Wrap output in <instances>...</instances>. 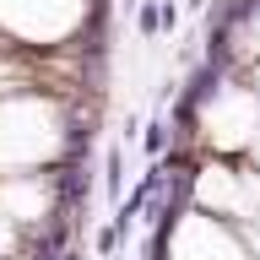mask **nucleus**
I'll return each instance as SVG.
<instances>
[{"instance_id": "1", "label": "nucleus", "mask_w": 260, "mask_h": 260, "mask_svg": "<svg viewBox=\"0 0 260 260\" xmlns=\"http://www.w3.org/2000/svg\"><path fill=\"white\" fill-rule=\"evenodd\" d=\"M222 76H228V71H217V65H206V60H201V71H195V76L184 81V92H179V98L201 109V103H211V98H217V87H222Z\"/></svg>"}, {"instance_id": "2", "label": "nucleus", "mask_w": 260, "mask_h": 260, "mask_svg": "<svg viewBox=\"0 0 260 260\" xmlns=\"http://www.w3.org/2000/svg\"><path fill=\"white\" fill-rule=\"evenodd\" d=\"M103 190H109L114 201L125 195V157H119V146H114V152H109V162H103Z\"/></svg>"}, {"instance_id": "3", "label": "nucleus", "mask_w": 260, "mask_h": 260, "mask_svg": "<svg viewBox=\"0 0 260 260\" xmlns=\"http://www.w3.org/2000/svg\"><path fill=\"white\" fill-rule=\"evenodd\" d=\"M136 27H141V38H157L162 22H157V0H141L136 6Z\"/></svg>"}, {"instance_id": "4", "label": "nucleus", "mask_w": 260, "mask_h": 260, "mask_svg": "<svg viewBox=\"0 0 260 260\" xmlns=\"http://www.w3.org/2000/svg\"><path fill=\"white\" fill-rule=\"evenodd\" d=\"M141 141H146V152H152V157H162V152H168V125H162V119H152Z\"/></svg>"}, {"instance_id": "5", "label": "nucleus", "mask_w": 260, "mask_h": 260, "mask_svg": "<svg viewBox=\"0 0 260 260\" xmlns=\"http://www.w3.org/2000/svg\"><path fill=\"white\" fill-rule=\"evenodd\" d=\"M157 22H162L168 32L179 27V6H174V0H157Z\"/></svg>"}]
</instances>
